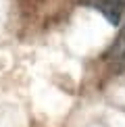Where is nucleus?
<instances>
[{"instance_id":"f257e3e1","label":"nucleus","mask_w":125,"mask_h":127,"mask_svg":"<svg viewBox=\"0 0 125 127\" xmlns=\"http://www.w3.org/2000/svg\"><path fill=\"white\" fill-rule=\"evenodd\" d=\"M90 6L98 8L113 25H117L125 13V0H90Z\"/></svg>"},{"instance_id":"f03ea898","label":"nucleus","mask_w":125,"mask_h":127,"mask_svg":"<svg viewBox=\"0 0 125 127\" xmlns=\"http://www.w3.org/2000/svg\"><path fill=\"white\" fill-rule=\"evenodd\" d=\"M106 61L111 63L115 69H125V25L119 31L117 40L113 42V46L106 52Z\"/></svg>"}]
</instances>
